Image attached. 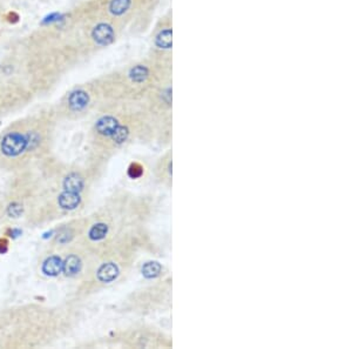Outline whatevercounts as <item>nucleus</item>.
<instances>
[{"label":"nucleus","mask_w":352,"mask_h":349,"mask_svg":"<svg viewBox=\"0 0 352 349\" xmlns=\"http://www.w3.org/2000/svg\"><path fill=\"white\" fill-rule=\"evenodd\" d=\"M52 116L34 114L14 121L0 133V169H23L51 149Z\"/></svg>","instance_id":"nucleus-1"},{"label":"nucleus","mask_w":352,"mask_h":349,"mask_svg":"<svg viewBox=\"0 0 352 349\" xmlns=\"http://www.w3.org/2000/svg\"><path fill=\"white\" fill-rule=\"evenodd\" d=\"M173 69L164 67L144 56L94 79L101 98L109 101H134L147 96L156 85L172 78Z\"/></svg>","instance_id":"nucleus-2"},{"label":"nucleus","mask_w":352,"mask_h":349,"mask_svg":"<svg viewBox=\"0 0 352 349\" xmlns=\"http://www.w3.org/2000/svg\"><path fill=\"white\" fill-rule=\"evenodd\" d=\"M67 24L68 38L82 56L111 47L124 33L120 25L101 12L94 0H88L71 13Z\"/></svg>","instance_id":"nucleus-3"},{"label":"nucleus","mask_w":352,"mask_h":349,"mask_svg":"<svg viewBox=\"0 0 352 349\" xmlns=\"http://www.w3.org/2000/svg\"><path fill=\"white\" fill-rule=\"evenodd\" d=\"M104 16L120 25L133 36L152 28L153 19L160 0H94Z\"/></svg>","instance_id":"nucleus-4"},{"label":"nucleus","mask_w":352,"mask_h":349,"mask_svg":"<svg viewBox=\"0 0 352 349\" xmlns=\"http://www.w3.org/2000/svg\"><path fill=\"white\" fill-rule=\"evenodd\" d=\"M101 98L94 81L79 84L65 93L56 106L54 116L65 120H76L88 114Z\"/></svg>","instance_id":"nucleus-5"},{"label":"nucleus","mask_w":352,"mask_h":349,"mask_svg":"<svg viewBox=\"0 0 352 349\" xmlns=\"http://www.w3.org/2000/svg\"><path fill=\"white\" fill-rule=\"evenodd\" d=\"M147 56L164 67L173 69L172 8H169L153 25Z\"/></svg>","instance_id":"nucleus-6"},{"label":"nucleus","mask_w":352,"mask_h":349,"mask_svg":"<svg viewBox=\"0 0 352 349\" xmlns=\"http://www.w3.org/2000/svg\"><path fill=\"white\" fill-rule=\"evenodd\" d=\"M82 271V260L80 255L76 253H69L63 259L61 272L68 277H76Z\"/></svg>","instance_id":"nucleus-7"},{"label":"nucleus","mask_w":352,"mask_h":349,"mask_svg":"<svg viewBox=\"0 0 352 349\" xmlns=\"http://www.w3.org/2000/svg\"><path fill=\"white\" fill-rule=\"evenodd\" d=\"M61 265H63V257L56 254H51L43 262L41 272L48 277H56L61 273Z\"/></svg>","instance_id":"nucleus-8"},{"label":"nucleus","mask_w":352,"mask_h":349,"mask_svg":"<svg viewBox=\"0 0 352 349\" xmlns=\"http://www.w3.org/2000/svg\"><path fill=\"white\" fill-rule=\"evenodd\" d=\"M119 274V269L118 266L114 265L112 262L109 264H104L101 266L99 271H98V279L101 282H112L113 280H116V277Z\"/></svg>","instance_id":"nucleus-9"},{"label":"nucleus","mask_w":352,"mask_h":349,"mask_svg":"<svg viewBox=\"0 0 352 349\" xmlns=\"http://www.w3.org/2000/svg\"><path fill=\"white\" fill-rule=\"evenodd\" d=\"M129 134H131V129H129V124L120 121V124L116 127V131L113 132L109 139H111L114 144L121 145L129 140Z\"/></svg>","instance_id":"nucleus-10"},{"label":"nucleus","mask_w":352,"mask_h":349,"mask_svg":"<svg viewBox=\"0 0 352 349\" xmlns=\"http://www.w3.org/2000/svg\"><path fill=\"white\" fill-rule=\"evenodd\" d=\"M107 233H109V226L104 222H98L88 231V237L92 241H100L107 235Z\"/></svg>","instance_id":"nucleus-11"},{"label":"nucleus","mask_w":352,"mask_h":349,"mask_svg":"<svg viewBox=\"0 0 352 349\" xmlns=\"http://www.w3.org/2000/svg\"><path fill=\"white\" fill-rule=\"evenodd\" d=\"M161 271H162V267H161L160 264L147 262L142 268V273H144V277L153 279V277H157L161 273Z\"/></svg>","instance_id":"nucleus-12"},{"label":"nucleus","mask_w":352,"mask_h":349,"mask_svg":"<svg viewBox=\"0 0 352 349\" xmlns=\"http://www.w3.org/2000/svg\"><path fill=\"white\" fill-rule=\"evenodd\" d=\"M8 248V240L6 237H0V253H5Z\"/></svg>","instance_id":"nucleus-13"}]
</instances>
